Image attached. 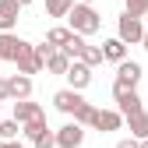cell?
<instances>
[{"mask_svg": "<svg viewBox=\"0 0 148 148\" xmlns=\"http://www.w3.org/2000/svg\"><path fill=\"white\" fill-rule=\"evenodd\" d=\"M67 25L78 32V35L88 39V35H95L102 28V18H99V11L92 7V4H81V0H78V4L71 7V14H67Z\"/></svg>", "mask_w": 148, "mask_h": 148, "instance_id": "1", "label": "cell"}, {"mask_svg": "<svg viewBox=\"0 0 148 148\" xmlns=\"http://www.w3.org/2000/svg\"><path fill=\"white\" fill-rule=\"evenodd\" d=\"M116 35H120L127 46H141V39H145V21H141L138 14L123 11L120 14V25H116Z\"/></svg>", "mask_w": 148, "mask_h": 148, "instance_id": "2", "label": "cell"}, {"mask_svg": "<svg viewBox=\"0 0 148 148\" xmlns=\"http://www.w3.org/2000/svg\"><path fill=\"white\" fill-rule=\"evenodd\" d=\"M32 49V42H25L18 32H0V60H7V64H14L21 53H28Z\"/></svg>", "mask_w": 148, "mask_h": 148, "instance_id": "3", "label": "cell"}, {"mask_svg": "<svg viewBox=\"0 0 148 148\" xmlns=\"http://www.w3.org/2000/svg\"><path fill=\"white\" fill-rule=\"evenodd\" d=\"M81 102H85V95H81L78 88H71V85L60 88V92H53V106H57L64 116H74V113L81 109Z\"/></svg>", "mask_w": 148, "mask_h": 148, "instance_id": "4", "label": "cell"}, {"mask_svg": "<svg viewBox=\"0 0 148 148\" xmlns=\"http://www.w3.org/2000/svg\"><path fill=\"white\" fill-rule=\"evenodd\" d=\"M81 145H85V123L71 120L57 131V148H81Z\"/></svg>", "mask_w": 148, "mask_h": 148, "instance_id": "5", "label": "cell"}, {"mask_svg": "<svg viewBox=\"0 0 148 148\" xmlns=\"http://www.w3.org/2000/svg\"><path fill=\"white\" fill-rule=\"evenodd\" d=\"M127 116L120 113V109H95V116H92V127L95 131H102V134H109V131H120V123H123Z\"/></svg>", "mask_w": 148, "mask_h": 148, "instance_id": "6", "label": "cell"}, {"mask_svg": "<svg viewBox=\"0 0 148 148\" xmlns=\"http://www.w3.org/2000/svg\"><path fill=\"white\" fill-rule=\"evenodd\" d=\"M64 78H67V85L71 88H88L92 85V67L85 64V60H71V67H67V74H64Z\"/></svg>", "mask_w": 148, "mask_h": 148, "instance_id": "7", "label": "cell"}, {"mask_svg": "<svg viewBox=\"0 0 148 148\" xmlns=\"http://www.w3.org/2000/svg\"><path fill=\"white\" fill-rule=\"evenodd\" d=\"M42 106L32 102V99H14V120L18 123H28V120H42Z\"/></svg>", "mask_w": 148, "mask_h": 148, "instance_id": "8", "label": "cell"}, {"mask_svg": "<svg viewBox=\"0 0 148 148\" xmlns=\"http://www.w3.org/2000/svg\"><path fill=\"white\" fill-rule=\"evenodd\" d=\"M25 4H18V0H0V32H14L18 28V11Z\"/></svg>", "mask_w": 148, "mask_h": 148, "instance_id": "9", "label": "cell"}, {"mask_svg": "<svg viewBox=\"0 0 148 148\" xmlns=\"http://www.w3.org/2000/svg\"><path fill=\"white\" fill-rule=\"evenodd\" d=\"M14 64H18V71H21V74H39V71H46V60L35 53V46H32L28 53H21Z\"/></svg>", "mask_w": 148, "mask_h": 148, "instance_id": "10", "label": "cell"}, {"mask_svg": "<svg viewBox=\"0 0 148 148\" xmlns=\"http://www.w3.org/2000/svg\"><path fill=\"white\" fill-rule=\"evenodd\" d=\"M141 74H145V71H141L138 60H120V64H116V78L127 81V85H134V88H138V81H141Z\"/></svg>", "mask_w": 148, "mask_h": 148, "instance_id": "11", "label": "cell"}, {"mask_svg": "<svg viewBox=\"0 0 148 148\" xmlns=\"http://www.w3.org/2000/svg\"><path fill=\"white\" fill-rule=\"evenodd\" d=\"M7 81H11V99H32V74L18 71L14 78H7Z\"/></svg>", "mask_w": 148, "mask_h": 148, "instance_id": "12", "label": "cell"}, {"mask_svg": "<svg viewBox=\"0 0 148 148\" xmlns=\"http://www.w3.org/2000/svg\"><path fill=\"white\" fill-rule=\"evenodd\" d=\"M102 53H106V60H113V64H120V60H127V42L120 39H106L102 42Z\"/></svg>", "mask_w": 148, "mask_h": 148, "instance_id": "13", "label": "cell"}, {"mask_svg": "<svg viewBox=\"0 0 148 148\" xmlns=\"http://www.w3.org/2000/svg\"><path fill=\"white\" fill-rule=\"evenodd\" d=\"M71 39H74V28H71V25H57V28H49V32H46V42H53L57 49H64Z\"/></svg>", "mask_w": 148, "mask_h": 148, "instance_id": "14", "label": "cell"}, {"mask_svg": "<svg viewBox=\"0 0 148 148\" xmlns=\"http://www.w3.org/2000/svg\"><path fill=\"white\" fill-rule=\"evenodd\" d=\"M127 127H131V138L145 141V138H148V113L141 109V113H134V116H127Z\"/></svg>", "mask_w": 148, "mask_h": 148, "instance_id": "15", "label": "cell"}, {"mask_svg": "<svg viewBox=\"0 0 148 148\" xmlns=\"http://www.w3.org/2000/svg\"><path fill=\"white\" fill-rule=\"evenodd\" d=\"M67 67H71V57H67L64 49H53L49 60H46V71L49 74H67Z\"/></svg>", "mask_w": 148, "mask_h": 148, "instance_id": "16", "label": "cell"}, {"mask_svg": "<svg viewBox=\"0 0 148 148\" xmlns=\"http://www.w3.org/2000/svg\"><path fill=\"white\" fill-rule=\"evenodd\" d=\"M74 4H78V0H46V14L49 18H67Z\"/></svg>", "mask_w": 148, "mask_h": 148, "instance_id": "17", "label": "cell"}, {"mask_svg": "<svg viewBox=\"0 0 148 148\" xmlns=\"http://www.w3.org/2000/svg\"><path fill=\"white\" fill-rule=\"evenodd\" d=\"M78 60H85L88 67H99V64L106 60V53H102V46H88V42H85V49H81Z\"/></svg>", "mask_w": 148, "mask_h": 148, "instance_id": "18", "label": "cell"}, {"mask_svg": "<svg viewBox=\"0 0 148 148\" xmlns=\"http://www.w3.org/2000/svg\"><path fill=\"white\" fill-rule=\"evenodd\" d=\"M42 131H49V127H46V116H42V120H28V123H21V134H25L28 141H35Z\"/></svg>", "mask_w": 148, "mask_h": 148, "instance_id": "19", "label": "cell"}, {"mask_svg": "<svg viewBox=\"0 0 148 148\" xmlns=\"http://www.w3.org/2000/svg\"><path fill=\"white\" fill-rule=\"evenodd\" d=\"M21 134V123L18 120H0V141H14Z\"/></svg>", "mask_w": 148, "mask_h": 148, "instance_id": "20", "label": "cell"}, {"mask_svg": "<svg viewBox=\"0 0 148 148\" xmlns=\"http://www.w3.org/2000/svg\"><path fill=\"white\" fill-rule=\"evenodd\" d=\"M81 49H85V35H78V32H74V39L64 46V53H67L71 60H78V57H81Z\"/></svg>", "mask_w": 148, "mask_h": 148, "instance_id": "21", "label": "cell"}, {"mask_svg": "<svg viewBox=\"0 0 148 148\" xmlns=\"http://www.w3.org/2000/svg\"><path fill=\"white\" fill-rule=\"evenodd\" d=\"M92 116H95V106H92V102H81V109L74 113V120L85 123V127H92Z\"/></svg>", "mask_w": 148, "mask_h": 148, "instance_id": "22", "label": "cell"}, {"mask_svg": "<svg viewBox=\"0 0 148 148\" xmlns=\"http://www.w3.org/2000/svg\"><path fill=\"white\" fill-rule=\"evenodd\" d=\"M32 148H57V131H42L32 141Z\"/></svg>", "mask_w": 148, "mask_h": 148, "instance_id": "23", "label": "cell"}, {"mask_svg": "<svg viewBox=\"0 0 148 148\" xmlns=\"http://www.w3.org/2000/svg\"><path fill=\"white\" fill-rule=\"evenodd\" d=\"M123 11H131V14L145 18V14H148V0H123Z\"/></svg>", "mask_w": 148, "mask_h": 148, "instance_id": "24", "label": "cell"}, {"mask_svg": "<svg viewBox=\"0 0 148 148\" xmlns=\"http://www.w3.org/2000/svg\"><path fill=\"white\" fill-rule=\"evenodd\" d=\"M7 99H11V81L0 78V102H7Z\"/></svg>", "mask_w": 148, "mask_h": 148, "instance_id": "25", "label": "cell"}, {"mask_svg": "<svg viewBox=\"0 0 148 148\" xmlns=\"http://www.w3.org/2000/svg\"><path fill=\"white\" fill-rule=\"evenodd\" d=\"M116 148H141V141L138 138H123V141H116Z\"/></svg>", "mask_w": 148, "mask_h": 148, "instance_id": "26", "label": "cell"}, {"mask_svg": "<svg viewBox=\"0 0 148 148\" xmlns=\"http://www.w3.org/2000/svg\"><path fill=\"white\" fill-rule=\"evenodd\" d=\"M141 46H145V49H148V28H145V39H141Z\"/></svg>", "mask_w": 148, "mask_h": 148, "instance_id": "27", "label": "cell"}, {"mask_svg": "<svg viewBox=\"0 0 148 148\" xmlns=\"http://www.w3.org/2000/svg\"><path fill=\"white\" fill-rule=\"evenodd\" d=\"M141 148H148V138H145V141H141Z\"/></svg>", "mask_w": 148, "mask_h": 148, "instance_id": "28", "label": "cell"}, {"mask_svg": "<svg viewBox=\"0 0 148 148\" xmlns=\"http://www.w3.org/2000/svg\"><path fill=\"white\" fill-rule=\"evenodd\" d=\"M18 4H32V0H18Z\"/></svg>", "mask_w": 148, "mask_h": 148, "instance_id": "29", "label": "cell"}, {"mask_svg": "<svg viewBox=\"0 0 148 148\" xmlns=\"http://www.w3.org/2000/svg\"><path fill=\"white\" fill-rule=\"evenodd\" d=\"M81 4H95V0H81Z\"/></svg>", "mask_w": 148, "mask_h": 148, "instance_id": "30", "label": "cell"}, {"mask_svg": "<svg viewBox=\"0 0 148 148\" xmlns=\"http://www.w3.org/2000/svg\"><path fill=\"white\" fill-rule=\"evenodd\" d=\"M0 148H4V141H0Z\"/></svg>", "mask_w": 148, "mask_h": 148, "instance_id": "31", "label": "cell"}, {"mask_svg": "<svg viewBox=\"0 0 148 148\" xmlns=\"http://www.w3.org/2000/svg\"><path fill=\"white\" fill-rule=\"evenodd\" d=\"M145 18H148V14H145Z\"/></svg>", "mask_w": 148, "mask_h": 148, "instance_id": "32", "label": "cell"}]
</instances>
